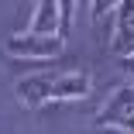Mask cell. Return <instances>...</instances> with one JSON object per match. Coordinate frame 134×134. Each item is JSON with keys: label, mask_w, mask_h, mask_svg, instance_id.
<instances>
[{"label": "cell", "mask_w": 134, "mask_h": 134, "mask_svg": "<svg viewBox=\"0 0 134 134\" xmlns=\"http://www.w3.org/2000/svg\"><path fill=\"white\" fill-rule=\"evenodd\" d=\"M90 93V79L83 72H41L24 76L17 83V100L28 107H41L48 100H83Z\"/></svg>", "instance_id": "1"}, {"label": "cell", "mask_w": 134, "mask_h": 134, "mask_svg": "<svg viewBox=\"0 0 134 134\" xmlns=\"http://www.w3.org/2000/svg\"><path fill=\"white\" fill-rule=\"evenodd\" d=\"M96 127H114L124 134H134V86H120L96 114Z\"/></svg>", "instance_id": "2"}, {"label": "cell", "mask_w": 134, "mask_h": 134, "mask_svg": "<svg viewBox=\"0 0 134 134\" xmlns=\"http://www.w3.org/2000/svg\"><path fill=\"white\" fill-rule=\"evenodd\" d=\"M65 38L62 35H35V31H24V35H14L7 38V52L17 59H55L62 52Z\"/></svg>", "instance_id": "3"}, {"label": "cell", "mask_w": 134, "mask_h": 134, "mask_svg": "<svg viewBox=\"0 0 134 134\" xmlns=\"http://www.w3.org/2000/svg\"><path fill=\"white\" fill-rule=\"evenodd\" d=\"M114 52H117V55H131V52H134V0H120V4H117Z\"/></svg>", "instance_id": "4"}, {"label": "cell", "mask_w": 134, "mask_h": 134, "mask_svg": "<svg viewBox=\"0 0 134 134\" xmlns=\"http://www.w3.org/2000/svg\"><path fill=\"white\" fill-rule=\"evenodd\" d=\"M35 35H59V4L55 0H38V10L31 17Z\"/></svg>", "instance_id": "5"}, {"label": "cell", "mask_w": 134, "mask_h": 134, "mask_svg": "<svg viewBox=\"0 0 134 134\" xmlns=\"http://www.w3.org/2000/svg\"><path fill=\"white\" fill-rule=\"evenodd\" d=\"M55 4H59V35L65 38L69 24H72V4H76V0H55Z\"/></svg>", "instance_id": "6"}, {"label": "cell", "mask_w": 134, "mask_h": 134, "mask_svg": "<svg viewBox=\"0 0 134 134\" xmlns=\"http://www.w3.org/2000/svg\"><path fill=\"white\" fill-rule=\"evenodd\" d=\"M117 4H120V0H93V17H103V14H110Z\"/></svg>", "instance_id": "7"}, {"label": "cell", "mask_w": 134, "mask_h": 134, "mask_svg": "<svg viewBox=\"0 0 134 134\" xmlns=\"http://www.w3.org/2000/svg\"><path fill=\"white\" fill-rule=\"evenodd\" d=\"M120 69L134 79V52H131V55H120Z\"/></svg>", "instance_id": "8"}]
</instances>
